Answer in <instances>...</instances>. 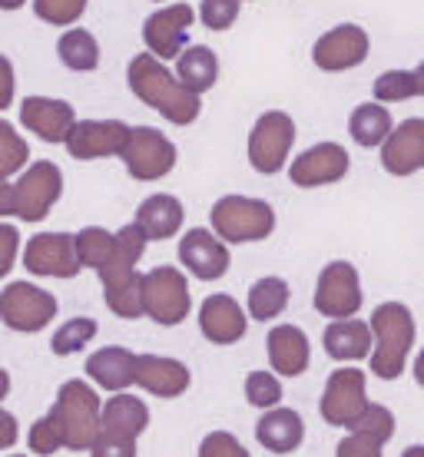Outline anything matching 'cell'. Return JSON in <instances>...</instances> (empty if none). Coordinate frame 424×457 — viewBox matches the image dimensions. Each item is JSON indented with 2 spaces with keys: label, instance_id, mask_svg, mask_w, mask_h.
<instances>
[{
  "label": "cell",
  "instance_id": "cell-1",
  "mask_svg": "<svg viewBox=\"0 0 424 457\" xmlns=\"http://www.w3.org/2000/svg\"><path fill=\"white\" fill-rule=\"evenodd\" d=\"M113 252L104 262V269H96L100 282H104V298L120 319H139L143 315V275L137 272V262L146 252V232L139 228V222H129L120 232H113Z\"/></svg>",
  "mask_w": 424,
  "mask_h": 457
},
{
  "label": "cell",
  "instance_id": "cell-2",
  "mask_svg": "<svg viewBox=\"0 0 424 457\" xmlns=\"http://www.w3.org/2000/svg\"><path fill=\"white\" fill-rule=\"evenodd\" d=\"M127 83L139 104H146L149 110H156L176 126H189L199 120V93L186 90L179 77H172L170 70L162 67L156 54H139L133 57L127 70Z\"/></svg>",
  "mask_w": 424,
  "mask_h": 457
},
{
  "label": "cell",
  "instance_id": "cell-3",
  "mask_svg": "<svg viewBox=\"0 0 424 457\" xmlns=\"http://www.w3.org/2000/svg\"><path fill=\"white\" fill-rule=\"evenodd\" d=\"M371 335H375V348H371V375L381 381H395L402 378L408 354L414 348V319L412 309L402 302H381L371 312Z\"/></svg>",
  "mask_w": 424,
  "mask_h": 457
},
{
  "label": "cell",
  "instance_id": "cell-4",
  "mask_svg": "<svg viewBox=\"0 0 424 457\" xmlns=\"http://www.w3.org/2000/svg\"><path fill=\"white\" fill-rule=\"evenodd\" d=\"M50 414L60 424L63 447L77 451V454L80 451L90 454L93 447H96V441H100V424H104V401H100V395L87 381H80V378L63 381Z\"/></svg>",
  "mask_w": 424,
  "mask_h": 457
},
{
  "label": "cell",
  "instance_id": "cell-5",
  "mask_svg": "<svg viewBox=\"0 0 424 457\" xmlns=\"http://www.w3.org/2000/svg\"><path fill=\"white\" fill-rule=\"evenodd\" d=\"M212 232L226 242H262L276 228V209L265 199H249V195H222L216 206L209 209Z\"/></svg>",
  "mask_w": 424,
  "mask_h": 457
},
{
  "label": "cell",
  "instance_id": "cell-6",
  "mask_svg": "<svg viewBox=\"0 0 424 457\" xmlns=\"http://www.w3.org/2000/svg\"><path fill=\"white\" fill-rule=\"evenodd\" d=\"M149 428V408L133 395H113L104 404V424H100V441L90 454H137V437Z\"/></svg>",
  "mask_w": 424,
  "mask_h": 457
},
{
  "label": "cell",
  "instance_id": "cell-7",
  "mask_svg": "<svg viewBox=\"0 0 424 457\" xmlns=\"http://www.w3.org/2000/svg\"><path fill=\"white\" fill-rule=\"evenodd\" d=\"M193 309L189 298V282L179 269L172 265H156L143 275V315L156 321V325H179Z\"/></svg>",
  "mask_w": 424,
  "mask_h": 457
},
{
  "label": "cell",
  "instance_id": "cell-8",
  "mask_svg": "<svg viewBox=\"0 0 424 457\" xmlns=\"http://www.w3.org/2000/svg\"><path fill=\"white\" fill-rule=\"evenodd\" d=\"M63 193V172L57 162L37 160L13 183V216L23 222H44Z\"/></svg>",
  "mask_w": 424,
  "mask_h": 457
},
{
  "label": "cell",
  "instance_id": "cell-9",
  "mask_svg": "<svg viewBox=\"0 0 424 457\" xmlns=\"http://www.w3.org/2000/svg\"><path fill=\"white\" fill-rule=\"evenodd\" d=\"M295 143V123L292 116L282 110H269L255 120L253 133H249V162L255 172L262 176H276L286 170L288 153Z\"/></svg>",
  "mask_w": 424,
  "mask_h": 457
},
{
  "label": "cell",
  "instance_id": "cell-10",
  "mask_svg": "<svg viewBox=\"0 0 424 457\" xmlns=\"http://www.w3.org/2000/svg\"><path fill=\"white\" fill-rule=\"evenodd\" d=\"M57 315V298L34 282H11L0 292V321L11 332L34 335L44 332Z\"/></svg>",
  "mask_w": 424,
  "mask_h": 457
},
{
  "label": "cell",
  "instance_id": "cell-11",
  "mask_svg": "<svg viewBox=\"0 0 424 457\" xmlns=\"http://www.w3.org/2000/svg\"><path fill=\"white\" fill-rule=\"evenodd\" d=\"M120 156L127 162V172L133 179H139V183L162 179L176 166V146L170 143V137H162L160 129H153V126L129 129L127 146H123Z\"/></svg>",
  "mask_w": 424,
  "mask_h": 457
},
{
  "label": "cell",
  "instance_id": "cell-12",
  "mask_svg": "<svg viewBox=\"0 0 424 457\" xmlns=\"http://www.w3.org/2000/svg\"><path fill=\"white\" fill-rule=\"evenodd\" d=\"M365 371L362 368H338L332 371L325 395H321V418L332 428H352L368 411Z\"/></svg>",
  "mask_w": 424,
  "mask_h": 457
},
{
  "label": "cell",
  "instance_id": "cell-13",
  "mask_svg": "<svg viewBox=\"0 0 424 457\" xmlns=\"http://www.w3.org/2000/svg\"><path fill=\"white\" fill-rule=\"evenodd\" d=\"M362 309V282L352 262H328L319 272L315 286V312L325 319H348Z\"/></svg>",
  "mask_w": 424,
  "mask_h": 457
},
{
  "label": "cell",
  "instance_id": "cell-14",
  "mask_svg": "<svg viewBox=\"0 0 424 457\" xmlns=\"http://www.w3.org/2000/svg\"><path fill=\"white\" fill-rule=\"evenodd\" d=\"M27 272L44 278H73L83 265L77 259V239L70 232H40L23 249Z\"/></svg>",
  "mask_w": 424,
  "mask_h": 457
},
{
  "label": "cell",
  "instance_id": "cell-15",
  "mask_svg": "<svg viewBox=\"0 0 424 457\" xmlns=\"http://www.w3.org/2000/svg\"><path fill=\"white\" fill-rule=\"evenodd\" d=\"M371 40L358 23H342L328 34H321L312 46V60L315 67L325 73H342V70H355L368 60Z\"/></svg>",
  "mask_w": 424,
  "mask_h": 457
},
{
  "label": "cell",
  "instance_id": "cell-16",
  "mask_svg": "<svg viewBox=\"0 0 424 457\" xmlns=\"http://www.w3.org/2000/svg\"><path fill=\"white\" fill-rule=\"evenodd\" d=\"M129 126L120 120H80L67 137V149L73 160H106L120 156L127 146Z\"/></svg>",
  "mask_w": 424,
  "mask_h": 457
},
{
  "label": "cell",
  "instance_id": "cell-17",
  "mask_svg": "<svg viewBox=\"0 0 424 457\" xmlns=\"http://www.w3.org/2000/svg\"><path fill=\"white\" fill-rule=\"evenodd\" d=\"M352 160H348V153L345 146L338 143H319V146L305 149L302 156L292 160V183L298 189H315V186H332L338 179H345V172H348Z\"/></svg>",
  "mask_w": 424,
  "mask_h": 457
},
{
  "label": "cell",
  "instance_id": "cell-18",
  "mask_svg": "<svg viewBox=\"0 0 424 457\" xmlns=\"http://www.w3.org/2000/svg\"><path fill=\"white\" fill-rule=\"evenodd\" d=\"M193 7L189 4H170L162 11L149 13L146 23H143V40H146L149 54H156L160 60L179 57L183 50V40L193 27Z\"/></svg>",
  "mask_w": 424,
  "mask_h": 457
},
{
  "label": "cell",
  "instance_id": "cell-19",
  "mask_svg": "<svg viewBox=\"0 0 424 457\" xmlns=\"http://www.w3.org/2000/svg\"><path fill=\"white\" fill-rule=\"evenodd\" d=\"M381 166L391 176H414L424 170V120L412 116L391 129L388 139L381 143Z\"/></svg>",
  "mask_w": 424,
  "mask_h": 457
},
{
  "label": "cell",
  "instance_id": "cell-20",
  "mask_svg": "<svg viewBox=\"0 0 424 457\" xmlns=\"http://www.w3.org/2000/svg\"><path fill=\"white\" fill-rule=\"evenodd\" d=\"M179 262L203 282H216L229 272V249L209 228H189L179 242Z\"/></svg>",
  "mask_w": 424,
  "mask_h": 457
},
{
  "label": "cell",
  "instance_id": "cell-21",
  "mask_svg": "<svg viewBox=\"0 0 424 457\" xmlns=\"http://www.w3.org/2000/svg\"><path fill=\"white\" fill-rule=\"evenodd\" d=\"M21 123L34 129L44 143H67L70 129L77 123V113L67 100H50V96H27L21 106Z\"/></svg>",
  "mask_w": 424,
  "mask_h": 457
},
{
  "label": "cell",
  "instance_id": "cell-22",
  "mask_svg": "<svg viewBox=\"0 0 424 457\" xmlns=\"http://www.w3.org/2000/svg\"><path fill=\"white\" fill-rule=\"evenodd\" d=\"M189 368L162 354H137V385L156 398H179L189 388Z\"/></svg>",
  "mask_w": 424,
  "mask_h": 457
},
{
  "label": "cell",
  "instance_id": "cell-23",
  "mask_svg": "<svg viewBox=\"0 0 424 457\" xmlns=\"http://www.w3.org/2000/svg\"><path fill=\"white\" fill-rule=\"evenodd\" d=\"M199 328L212 345H236L245 335V312L232 295H209L199 309Z\"/></svg>",
  "mask_w": 424,
  "mask_h": 457
},
{
  "label": "cell",
  "instance_id": "cell-24",
  "mask_svg": "<svg viewBox=\"0 0 424 457\" xmlns=\"http://www.w3.org/2000/svg\"><path fill=\"white\" fill-rule=\"evenodd\" d=\"M265 345H269V365L276 368L279 375L298 378L309 368L312 348L298 325H276L265 338Z\"/></svg>",
  "mask_w": 424,
  "mask_h": 457
},
{
  "label": "cell",
  "instance_id": "cell-25",
  "mask_svg": "<svg viewBox=\"0 0 424 457\" xmlns=\"http://www.w3.org/2000/svg\"><path fill=\"white\" fill-rule=\"evenodd\" d=\"M87 375L106 391H123L137 381V354L120 348V345H106L100 352L87 358Z\"/></svg>",
  "mask_w": 424,
  "mask_h": 457
},
{
  "label": "cell",
  "instance_id": "cell-26",
  "mask_svg": "<svg viewBox=\"0 0 424 457\" xmlns=\"http://www.w3.org/2000/svg\"><path fill=\"white\" fill-rule=\"evenodd\" d=\"M371 325L362 319H332L325 328V352L335 361H362L371 354Z\"/></svg>",
  "mask_w": 424,
  "mask_h": 457
},
{
  "label": "cell",
  "instance_id": "cell-27",
  "mask_svg": "<svg viewBox=\"0 0 424 457\" xmlns=\"http://www.w3.org/2000/svg\"><path fill=\"white\" fill-rule=\"evenodd\" d=\"M255 437L272 454H292V451L302 447L305 424H302L298 411H292V408H272V411L262 414V421L255 424Z\"/></svg>",
  "mask_w": 424,
  "mask_h": 457
},
{
  "label": "cell",
  "instance_id": "cell-28",
  "mask_svg": "<svg viewBox=\"0 0 424 457\" xmlns=\"http://www.w3.org/2000/svg\"><path fill=\"white\" fill-rule=\"evenodd\" d=\"M137 222L146 232L149 242H166L183 228V203L170 193L149 195V199L139 203Z\"/></svg>",
  "mask_w": 424,
  "mask_h": 457
},
{
  "label": "cell",
  "instance_id": "cell-29",
  "mask_svg": "<svg viewBox=\"0 0 424 457\" xmlns=\"http://www.w3.org/2000/svg\"><path fill=\"white\" fill-rule=\"evenodd\" d=\"M176 77H179V83H183L186 90L193 93H203L212 90L219 80V60L216 54L209 50V46L195 44L189 46L186 54H179V63H176Z\"/></svg>",
  "mask_w": 424,
  "mask_h": 457
},
{
  "label": "cell",
  "instance_id": "cell-30",
  "mask_svg": "<svg viewBox=\"0 0 424 457\" xmlns=\"http://www.w3.org/2000/svg\"><path fill=\"white\" fill-rule=\"evenodd\" d=\"M391 129H395L391 113L381 104H362L348 116V133H352V139H355L358 146H365V149L381 146V143L388 139Z\"/></svg>",
  "mask_w": 424,
  "mask_h": 457
},
{
  "label": "cell",
  "instance_id": "cell-31",
  "mask_svg": "<svg viewBox=\"0 0 424 457\" xmlns=\"http://www.w3.org/2000/svg\"><path fill=\"white\" fill-rule=\"evenodd\" d=\"M57 54L63 60V67H70L73 73H90V70L100 67V44L83 27H73V30L60 37Z\"/></svg>",
  "mask_w": 424,
  "mask_h": 457
},
{
  "label": "cell",
  "instance_id": "cell-32",
  "mask_svg": "<svg viewBox=\"0 0 424 457\" xmlns=\"http://www.w3.org/2000/svg\"><path fill=\"white\" fill-rule=\"evenodd\" d=\"M288 282L279 278V275H265L259 278L253 288H249V315L259 321H272L279 319L288 305Z\"/></svg>",
  "mask_w": 424,
  "mask_h": 457
},
{
  "label": "cell",
  "instance_id": "cell-33",
  "mask_svg": "<svg viewBox=\"0 0 424 457\" xmlns=\"http://www.w3.org/2000/svg\"><path fill=\"white\" fill-rule=\"evenodd\" d=\"M73 239H77V259H80V265L96 272V269H104V262L110 259L116 236L100 226H87V228H80Z\"/></svg>",
  "mask_w": 424,
  "mask_h": 457
},
{
  "label": "cell",
  "instance_id": "cell-34",
  "mask_svg": "<svg viewBox=\"0 0 424 457\" xmlns=\"http://www.w3.org/2000/svg\"><path fill=\"white\" fill-rule=\"evenodd\" d=\"M27 160H30L27 139H23L11 123L0 120V183H7L11 176L27 170Z\"/></svg>",
  "mask_w": 424,
  "mask_h": 457
},
{
  "label": "cell",
  "instance_id": "cell-35",
  "mask_svg": "<svg viewBox=\"0 0 424 457\" xmlns=\"http://www.w3.org/2000/svg\"><path fill=\"white\" fill-rule=\"evenodd\" d=\"M96 335V321L93 319H70L67 325H60L54 338H50V352L57 358H67V354H77L80 348H87V342H93Z\"/></svg>",
  "mask_w": 424,
  "mask_h": 457
},
{
  "label": "cell",
  "instance_id": "cell-36",
  "mask_svg": "<svg viewBox=\"0 0 424 457\" xmlns=\"http://www.w3.org/2000/svg\"><path fill=\"white\" fill-rule=\"evenodd\" d=\"M412 96H418L414 70H388L375 80V100L378 104H404Z\"/></svg>",
  "mask_w": 424,
  "mask_h": 457
},
{
  "label": "cell",
  "instance_id": "cell-37",
  "mask_svg": "<svg viewBox=\"0 0 424 457\" xmlns=\"http://www.w3.org/2000/svg\"><path fill=\"white\" fill-rule=\"evenodd\" d=\"M348 431H358V435L371 437V441H378V445L385 447L391 441V435H395V414H391L385 404H368V411L362 414Z\"/></svg>",
  "mask_w": 424,
  "mask_h": 457
},
{
  "label": "cell",
  "instance_id": "cell-38",
  "mask_svg": "<svg viewBox=\"0 0 424 457\" xmlns=\"http://www.w3.org/2000/svg\"><path fill=\"white\" fill-rule=\"evenodd\" d=\"M245 401L253 404V408H276L279 401H282V385H279L276 375H269V371H253V375L245 378Z\"/></svg>",
  "mask_w": 424,
  "mask_h": 457
},
{
  "label": "cell",
  "instance_id": "cell-39",
  "mask_svg": "<svg viewBox=\"0 0 424 457\" xmlns=\"http://www.w3.org/2000/svg\"><path fill=\"white\" fill-rule=\"evenodd\" d=\"M83 11H87V0H34V13L44 23H54V27L77 23Z\"/></svg>",
  "mask_w": 424,
  "mask_h": 457
},
{
  "label": "cell",
  "instance_id": "cell-40",
  "mask_svg": "<svg viewBox=\"0 0 424 457\" xmlns=\"http://www.w3.org/2000/svg\"><path fill=\"white\" fill-rule=\"evenodd\" d=\"M63 447V435H60V424L57 418L46 411L40 421L30 428V451L34 454H57Z\"/></svg>",
  "mask_w": 424,
  "mask_h": 457
},
{
  "label": "cell",
  "instance_id": "cell-41",
  "mask_svg": "<svg viewBox=\"0 0 424 457\" xmlns=\"http://www.w3.org/2000/svg\"><path fill=\"white\" fill-rule=\"evenodd\" d=\"M242 0H203L199 7V17L206 23L209 30H229L236 17H239Z\"/></svg>",
  "mask_w": 424,
  "mask_h": 457
},
{
  "label": "cell",
  "instance_id": "cell-42",
  "mask_svg": "<svg viewBox=\"0 0 424 457\" xmlns=\"http://www.w3.org/2000/svg\"><path fill=\"white\" fill-rule=\"evenodd\" d=\"M199 457H249V451L226 431H212V435L199 445Z\"/></svg>",
  "mask_w": 424,
  "mask_h": 457
},
{
  "label": "cell",
  "instance_id": "cell-43",
  "mask_svg": "<svg viewBox=\"0 0 424 457\" xmlns=\"http://www.w3.org/2000/svg\"><path fill=\"white\" fill-rule=\"evenodd\" d=\"M335 454L338 457H381V445L378 441H371V437H365V435H358V431H352L348 437L338 441Z\"/></svg>",
  "mask_w": 424,
  "mask_h": 457
},
{
  "label": "cell",
  "instance_id": "cell-44",
  "mask_svg": "<svg viewBox=\"0 0 424 457\" xmlns=\"http://www.w3.org/2000/svg\"><path fill=\"white\" fill-rule=\"evenodd\" d=\"M17 249H21V232H17V226H7V222H0V278H4V275L13 269Z\"/></svg>",
  "mask_w": 424,
  "mask_h": 457
},
{
  "label": "cell",
  "instance_id": "cell-45",
  "mask_svg": "<svg viewBox=\"0 0 424 457\" xmlns=\"http://www.w3.org/2000/svg\"><path fill=\"white\" fill-rule=\"evenodd\" d=\"M13 90H17V83H13V63L0 54V110H7L13 104Z\"/></svg>",
  "mask_w": 424,
  "mask_h": 457
},
{
  "label": "cell",
  "instance_id": "cell-46",
  "mask_svg": "<svg viewBox=\"0 0 424 457\" xmlns=\"http://www.w3.org/2000/svg\"><path fill=\"white\" fill-rule=\"evenodd\" d=\"M21 437V424L11 411H0V451H11Z\"/></svg>",
  "mask_w": 424,
  "mask_h": 457
},
{
  "label": "cell",
  "instance_id": "cell-47",
  "mask_svg": "<svg viewBox=\"0 0 424 457\" xmlns=\"http://www.w3.org/2000/svg\"><path fill=\"white\" fill-rule=\"evenodd\" d=\"M13 216V186L0 183V219Z\"/></svg>",
  "mask_w": 424,
  "mask_h": 457
},
{
  "label": "cell",
  "instance_id": "cell-48",
  "mask_svg": "<svg viewBox=\"0 0 424 457\" xmlns=\"http://www.w3.org/2000/svg\"><path fill=\"white\" fill-rule=\"evenodd\" d=\"M414 381L424 388V348L418 352V358H414Z\"/></svg>",
  "mask_w": 424,
  "mask_h": 457
},
{
  "label": "cell",
  "instance_id": "cell-49",
  "mask_svg": "<svg viewBox=\"0 0 424 457\" xmlns=\"http://www.w3.org/2000/svg\"><path fill=\"white\" fill-rule=\"evenodd\" d=\"M7 395H11V375L0 368V401L7 398Z\"/></svg>",
  "mask_w": 424,
  "mask_h": 457
},
{
  "label": "cell",
  "instance_id": "cell-50",
  "mask_svg": "<svg viewBox=\"0 0 424 457\" xmlns=\"http://www.w3.org/2000/svg\"><path fill=\"white\" fill-rule=\"evenodd\" d=\"M414 80H418V96H424V60L418 63V70H414Z\"/></svg>",
  "mask_w": 424,
  "mask_h": 457
},
{
  "label": "cell",
  "instance_id": "cell-51",
  "mask_svg": "<svg viewBox=\"0 0 424 457\" xmlns=\"http://www.w3.org/2000/svg\"><path fill=\"white\" fill-rule=\"evenodd\" d=\"M27 0H0V11H21Z\"/></svg>",
  "mask_w": 424,
  "mask_h": 457
}]
</instances>
